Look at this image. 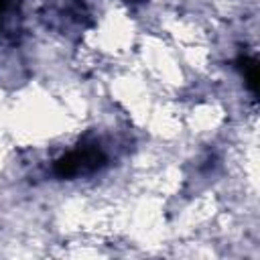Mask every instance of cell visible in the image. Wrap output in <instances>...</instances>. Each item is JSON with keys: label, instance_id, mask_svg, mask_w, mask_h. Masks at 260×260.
I'll list each match as a JSON object with an SVG mask.
<instances>
[{"label": "cell", "instance_id": "6da1fadb", "mask_svg": "<svg viewBox=\"0 0 260 260\" xmlns=\"http://www.w3.org/2000/svg\"><path fill=\"white\" fill-rule=\"evenodd\" d=\"M110 162V154L102 140L93 134H85L73 148L63 152L53 162V173L59 179L73 181L81 177H91L106 169Z\"/></svg>", "mask_w": 260, "mask_h": 260}, {"label": "cell", "instance_id": "7a4b0ae2", "mask_svg": "<svg viewBox=\"0 0 260 260\" xmlns=\"http://www.w3.org/2000/svg\"><path fill=\"white\" fill-rule=\"evenodd\" d=\"M22 32L20 0H0V43H16Z\"/></svg>", "mask_w": 260, "mask_h": 260}, {"label": "cell", "instance_id": "3957f363", "mask_svg": "<svg viewBox=\"0 0 260 260\" xmlns=\"http://www.w3.org/2000/svg\"><path fill=\"white\" fill-rule=\"evenodd\" d=\"M240 69H242V75L246 77V83L248 87L252 89V93H256L258 89V65H256V59H240Z\"/></svg>", "mask_w": 260, "mask_h": 260}]
</instances>
